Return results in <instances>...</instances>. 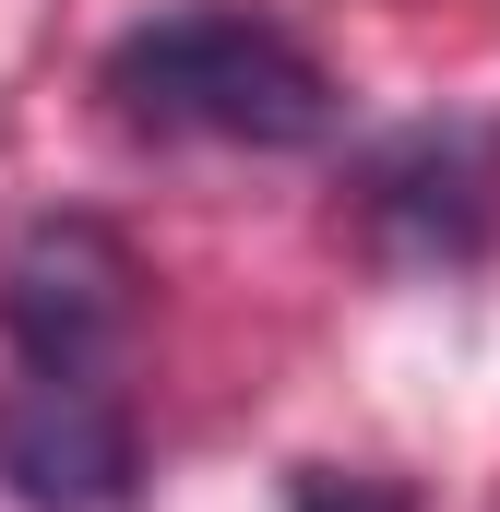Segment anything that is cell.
Here are the masks:
<instances>
[{"instance_id": "6da1fadb", "label": "cell", "mask_w": 500, "mask_h": 512, "mask_svg": "<svg viewBox=\"0 0 500 512\" xmlns=\"http://www.w3.org/2000/svg\"><path fill=\"white\" fill-rule=\"evenodd\" d=\"M108 108L131 131H167V143H250V155H298V143H334L346 96L334 72L250 0H179L155 24H131L108 48Z\"/></svg>"}, {"instance_id": "7a4b0ae2", "label": "cell", "mask_w": 500, "mask_h": 512, "mask_svg": "<svg viewBox=\"0 0 500 512\" xmlns=\"http://www.w3.org/2000/svg\"><path fill=\"white\" fill-rule=\"evenodd\" d=\"M358 227L417 274H453V262L489 251L500 227V131L489 120H417L393 131L370 167H358Z\"/></svg>"}, {"instance_id": "3957f363", "label": "cell", "mask_w": 500, "mask_h": 512, "mask_svg": "<svg viewBox=\"0 0 500 512\" xmlns=\"http://www.w3.org/2000/svg\"><path fill=\"white\" fill-rule=\"evenodd\" d=\"M131 251L96 215H48L24 227L0 262V322L24 346V370H108V346L131 334Z\"/></svg>"}, {"instance_id": "277c9868", "label": "cell", "mask_w": 500, "mask_h": 512, "mask_svg": "<svg viewBox=\"0 0 500 512\" xmlns=\"http://www.w3.org/2000/svg\"><path fill=\"white\" fill-rule=\"evenodd\" d=\"M0 477L24 512H120L131 405L108 393V370H24L0 393Z\"/></svg>"}, {"instance_id": "5b68a950", "label": "cell", "mask_w": 500, "mask_h": 512, "mask_svg": "<svg viewBox=\"0 0 500 512\" xmlns=\"http://www.w3.org/2000/svg\"><path fill=\"white\" fill-rule=\"evenodd\" d=\"M286 512H417L393 477H346V465H310L298 489H286Z\"/></svg>"}]
</instances>
